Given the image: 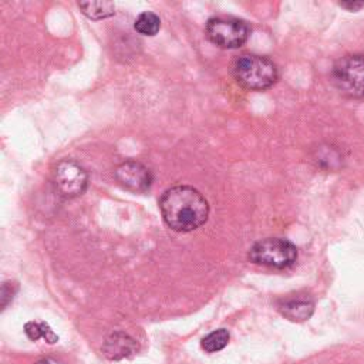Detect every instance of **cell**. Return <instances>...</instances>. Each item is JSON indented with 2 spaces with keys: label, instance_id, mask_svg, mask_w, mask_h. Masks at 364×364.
Listing matches in <instances>:
<instances>
[{
  "label": "cell",
  "instance_id": "7a4b0ae2",
  "mask_svg": "<svg viewBox=\"0 0 364 364\" xmlns=\"http://www.w3.org/2000/svg\"><path fill=\"white\" fill-rule=\"evenodd\" d=\"M235 80L246 90L263 91L276 84L279 78L276 64L259 54H242L232 64Z\"/></svg>",
  "mask_w": 364,
  "mask_h": 364
},
{
  "label": "cell",
  "instance_id": "5b68a950",
  "mask_svg": "<svg viewBox=\"0 0 364 364\" xmlns=\"http://www.w3.org/2000/svg\"><path fill=\"white\" fill-rule=\"evenodd\" d=\"M333 80L341 92L351 97H364V55L341 57L333 67Z\"/></svg>",
  "mask_w": 364,
  "mask_h": 364
},
{
  "label": "cell",
  "instance_id": "9a60e30c",
  "mask_svg": "<svg viewBox=\"0 0 364 364\" xmlns=\"http://www.w3.org/2000/svg\"><path fill=\"white\" fill-rule=\"evenodd\" d=\"M340 6L350 10V11H357V10L364 7V1H341Z\"/></svg>",
  "mask_w": 364,
  "mask_h": 364
},
{
  "label": "cell",
  "instance_id": "8992f818",
  "mask_svg": "<svg viewBox=\"0 0 364 364\" xmlns=\"http://www.w3.org/2000/svg\"><path fill=\"white\" fill-rule=\"evenodd\" d=\"M53 183L60 196L71 199L85 192L88 175L78 162L73 159H63L54 168Z\"/></svg>",
  "mask_w": 364,
  "mask_h": 364
},
{
  "label": "cell",
  "instance_id": "ba28073f",
  "mask_svg": "<svg viewBox=\"0 0 364 364\" xmlns=\"http://www.w3.org/2000/svg\"><path fill=\"white\" fill-rule=\"evenodd\" d=\"M138 350L136 341L124 331H115L109 334L104 344H102V353L108 360H122L132 354H135Z\"/></svg>",
  "mask_w": 364,
  "mask_h": 364
},
{
  "label": "cell",
  "instance_id": "3957f363",
  "mask_svg": "<svg viewBox=\"0 0 364 364\" xmlns=\"http://www.w3.org/2000/svg\"><path fill=\"white\" fill-rule=\"evenodd\" d=\"M249 260L255 264L272 267V269H286L294 264L297 260L296 246L282 237H266L256 242L249 250Z\"/></svg>",
  "mask_w": 364,
  "mask_h": 364
},
{
  "label": "cell",
  "instance_id": "52a82bcc",
  "mask_svg": "<svg viewBox=\"0 0 364 364\" xmlns=\"http://www.w3.org/2000/svg\"><path fill=\"white\" fill-rule=\"evenodd\" d=\"M115 179L118 183L134 193H142L152 185V172L144 164L129 159L118 165L115 169Z\"/></svg>",
  "mask_w": 364,
  "mask_h": 364
},
{
  "label": "cell",
  "instance_id": "5bb4252c",
  "mask_svg": "<svg viewBox=\"0 0 364 364\" xmlns=\"http://www.w3.org/2000/svg\"><path fill=\"white\" fill-rule=\"evenodd\" d=\"M17 291V284L13 282H4L1 286V307L6 309V306L13 299L14 293Z\"/></svg>",
  "mask_w": 364,
  "mask_h": 364
},
{
  "label": "cell",
  "instance_id": "277c9868",
  "mask_svg": "<svg viewBox=\"0 0 364 364\" xmlns=\"http://www.w3.org/2000/svg\"><path fill=\"white\" fill-rule=\"evenodd\" d=\"M206 37L210 43L220 48H239L250 34V27L246 21L236 17H212L206 23Z\"/></svg>",
  "mask_w": 364,
  "mask_h": 364
},
{
  "label": "cell",
  "instance_id": "6da1fadb",
  "mask_svg": "<svg viewBox=\"0 0 364 364\" xmlns=\"http://www.w3.org/2000/svg\"><path fill=\"white\" fill-rule=\"evenodd\" d=\"M164 222L175 232H192L206 223L209 203L205 196L189 185H176L166 189L159 199Z\"/></svg>",
  "mask_w": 364,
  "mask_h": 364
},
{
  "label": "cell",
  "instance_id": "4fadbf2b",
  "mask_svg": "<svg viewBox=\"0 0 364 364\" xmlns=\"http://www.w3.org/2000/svg\"><path fill=\"white\" fill-rule=\"evenodd\" d=\"M229 338H230L229 331L226 328H219V330H215V331L209 333L208 336H205L202 338L200 346L208 353H216V351L223 350L228 346Z\"/></svg>",
  "mask_w": 364,
  "mask_h": 364
},
{
  "label": "cell",
  "instance_id": "7c38bea8",
  "mask_svg": "<svg viewBox=\"0 0 364 364\" xmlns=\"http://www.w3.org/2000/svg\"><path fill=\"white\" fill-rule=\"evenodd\" d=\"M134 28L142 34V36H148L152 37L155 36L159 28H161V18L152 13V11H142L134 23Z\"/></svg>",
  "mask_w": 364,
  "mask_h": 364
},
{
  "label": "cell",
  "instance_id": "30bf717a",
  "mask_svg": "<svg viewBox=\"0 0 364 364\" xmlns=\"http://www.w3.org/2000/svg\"><path fill=\"white\" fill-rule=\"evenodd\" d=\"M81 11L92 20H101L114 16L115 4L112 1H80Z\"/></svg>",
  "mask_w": 364,
  "mask_h": 364
},
{
  "label": "cell",
  "instance_id": "2e32d148",
  "mask_svg": "<svg viewBox=\"0 0 364 364\" xmlns=\"http://www.w3.org/2000/svg\"><path fill=\"white\" fill-rule=\"evenodd\" d=\"M36 364H63V363H61V361H57V360H54V358L47 357V358H41V360H38Z\"/></svg>",
  "mask_w": 364,
  "mask_h": 364
},
{
  "label": "cell",
  "instance_id": "9c48e42d",
  "mask_svg": "<svg viewBox=\"0 0 364 364\" xmlns=\"http://www.w3.org/2000/svg\"><path fill=\"white\" fill-rule=\"evenodd\" d=\"M279 311L291 321H304L314 311V303L307 296H293L282 300Z\"/></svg>",
  "mask_w": 364,
  "mask_h": 364
},
{
  "label": "cell",
  "instance_id": "8fae6325",
  "mask_svg": "<svg viewBox=\"0 0 364 364\" xmlns=\"http://www.w3.org/2000/svg\"><path fill=\"white\" fill-rule=\"evenodd\" d=\"M24 333L33 341H36L38 338H44L48 344H54V343L58 341V336L44 321H40V323L38 321H28V323H26Z\"/></svg>",
  "mask_w": 364,
  "mask_h": 364
}]
</instances>
